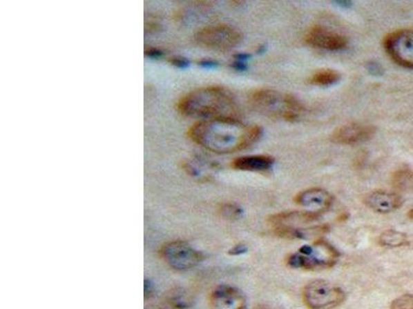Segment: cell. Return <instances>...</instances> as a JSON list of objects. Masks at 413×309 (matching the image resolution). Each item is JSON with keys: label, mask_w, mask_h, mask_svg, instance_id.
I'll return each mask as SVG.
<instances>
[{"label": "cell", "mask_w": 413, "mask_h": 309, "mask_svg": "<svg viewBox=\"0 0 413 309\" xmlns=\"http://www.w3.org/2000/svg\"><path fill=\"white\" fill-rule=\"evenodd\" d=\"M408 216H410V218L412 219V220H413V208L412 210H410V214H408Z\"/></svg>", "instance_id": "cell-31"}, {"label": "cell", "mask_w": 413, "mask_h": 309, "mask_svg": "<svg viewBox=\"0 0 413 309\" xmlns=\"http://www.w3.org/2000/svg\"><path fill=\"white\" fill-rule=\"evenodd\" d=\"M337 3H339L340 6H350V3H352V2L349 1H337Z\"/></svg>", "instance_id": "cell-30"}, {"label": "cell", "mask_w": 413, "mask_h": 309, "mask_svg": "<svg viewBox=\"0 0 413 309\" xmlns=\"http://www.w3.org/2000/svg\"><path fill=\"white\" fill-rule=\"evenodd\" d=\"M340 252L335 246L323 239H317L312 244H305L295 254L289 255L287 265L291 268L317 270L335 266Z\"/></svg>", "instance_id": "cell-3"}, {"label": "cell", "mask_w": 413, "mask_h": 309, "mask_svg": "<svg viewBox=\"0 0 413 309\" xmlns=\"http://www.w3.org/2000/svg\"><path fill=\"white\" fill-rule=\"evenodd\" d=\"M306 43L311 47L327 51H340L347 46L348 41L344 35L336 31L329 30L323 26H314L305 35Z\"/></svg>", "instance_id": "cell-9"}, {"label": "cell", "mask_w": 413, "mask_h": 309, "mask_svg": "<svg viewBox=\"0 0 413 309\" xmlns=\"http://www.w3.org/2000/svg\"><path fill=\"white\" fill-rule=\"evenodd\" d=\"M211 309H246L245 296L237 288L220 285L211 292L209 297Z\"/></svg>", "instance_id": "cell-10"}, {"label": "cell", "mask_w": 413, "mask_h": 309, "mask_svg": "<svg viewBox=\"0 0 413 309\" xmlns=\"http://www.w3.org/2000/svg\"><path fill=\"white\" fill-rule=\"evenodd\" d=\"M153 288H152V285L150 283H148L147 281H145V298H148V296H149V297H151L152 295H153V293H152V292H153Z\"/></svg>", "instance_id": "cell-28"}, {"label": "cell", "mask_w": 413, "mask_h": 309, "mask_svg": "<svg viewBox=\"0 0 413 309\" xmlns=\"http://www.w3.org/2000/svg\"><path fill=\"white\" fill-rule=\"evenodd\" d=\"M170 62L171 64L176 66L177 68H181V70L189 68V64H191L189 60L184 57H174L170 60Z\"/></svg>", "instance_id": "cell-22"}, {"label": "cell", "mask_w": 413, "mask_h": 309, "mask_svg": "<svg viewBox=\"0 0 413 309\" xmlns=\"http://www.w3.org/2000/svg\"><path fill=\"white\" fill-rule=\"evenodd\" d=\"M374 133L375 128L370 125L350 123L336 129L331 139L334 143L340 145H356L372 139Z\"/></svg>", "instance_id": "cell-11"}, {"label": "cell", "mask_w": 413, "mask_h": 309, "mask_svg": "<svg viewBox=\"0 0 413 309\" xmlns=\"http://www.w3.org/2000/svg\"><path fill=\"white\" fill-rule=\"evenodd\" d=\"M249 58L250 55H248V54H237V55L235 56V60L241 62H246Z\"/></svg>", "instance_id": "cell-29"}, {"label": "cell", "mask_w": 413, "mask_h": 309, "mask_svg": "<svg viewBox=\"0 0 413 309\" xmlns=\"http://www.w3.org/2000/svg\"><path fill=\"white\" fill-rule=\"evenodd\" d=\"M231 68H235L236 70H239V72H243V70H247V64H246V62L237 61V60H235V61L231 64Z\"/></svg>", "instance_id": "cell-27"}, {"label": "cell", "mask_w": 413, "mask_h": 309, "mask_svg": "<svg viewBox=\"0 0 413 309\" xmlns=\"http://www.w3.org/2000/svg\"><path fill=\"white\" fill-rule=\"evenodd\" d=\"M317 212L302 210V212H285L269 217L268 224L273 231L280 229H297L310 223L315 222L320 217Z\"/></svg>", "instance_id": "cell-12"}, {"label": "cell", "mask_w": 413, "mask_h": 309, "mask_svg": "<svg viewBox=\"0 0 413 309\" xmlns=\"http://www.w3.org/2000/svg\"><path fill=\"white\" fill-rule=\"evenodd\" d=\"M166 302L171 308L175 309H186L193 306V299L191 294L183 289L172 290L166 297Z\"/></svg>", "instance_id": "cell-17"}, {"label": "cell", "mask_w": 413, "mask_h": 309, "mask_svg": "<svg viewBox=\"0 0 413 309\" xmlns=\"http://www.w3.org/2000/svg\"><path fill=\"white\" fill-rule=\"evenodd\" d=\"M199 66L203 68H206V70H211V68H216L219 64L215 60L204 59L199 62Z\"/></svg>", "instance_id": "cell-24"}, {"label": "cell", "mask_w": 413, "mask_h": 309, "mask_svg": "<svg viewBox=\"0 0 413 309\" xmlns=\"http://www.w3.org/2000/svg\"><path fill=\"white\" fill-rule=\"evenodd\" d=\"M340 79L339 72H335L333 70H321L319 72H315L312 77H310L309 81L313 85L327 86L334 85Z\"/></svg>", "instance_id": "cell-19"}, {"label": "cell", "mask_w": 413, "mask_h": 309, "mask_svg": "<svg viewBox=\"0 0 413 309\" xmlns=\"http://www.w3.org/2000/svg\"><path fill=\"white\" fill-rule=\"evenodd\" d=\"M391 309H413V295L406 294L394 300L391 304Z\"/></svg>", "instance_id": "cell-21"}, {"label": "cell", "mask_w": 413, "mask_h": 309, "mask_svg": "<svg viewBox=\"0 0 413 309\" xmlns=\"http://www.w3.org/2000/svg\"><path fill=\"white\" fill-rule=\"evenodd\" d=\"M145 53L147 57L152 58V59H157L162 56V52L160 50L154 49V48H150Z\"/></svg>", "instance_id": "cell-25"}, {"label": "cell", "mask_w": 413, "mask_h": 309, "mask_svg": "<svg viewBox=\"0 0 413 309\" xmlns=\"http://www.w3.org/2000/svg\"><path fill=\"white\" fill-rule=\"evenodd\" d=\"M302 298L309 309H334L345 301L346 294L329 281L315 279L304 287Z\"/></svg>", "instance_id": "cell-5"}, {"label": "cell", "mask_w": 413, "mask_h": 309, "mask_svg": "<svg viewBox=\"0 0 413 309\" xmlns=\"http://www.w3.org/2000/svg\"><path fill=\"white\" fill-rule=\"evenodd\" d=\"M392 183L396 189L401 191H412L413 171L410 168L398 169L392 177Z\"/></svg>", "instance_id": "cell-18"}, {"label": "cell", "mask_w": 413, "mask_h": 309, "mask_svg": "<svg viewBox=\"0 0 413 309\" xmlns=\"http://www.w3.org/2000/svg\"><path fill=\"white\" fill-rule=\"evenodd\" d=\"M200 45L218 51H229L242 41V34L229 25H215L202 29L195 35Z\"/></svg>", "instance_id": "cell-7"}, {"label": "cell", "mask_w": 413, "mask_h": 309, "mask_svg": "<svg viewBox=\"0 0 413 309\" xmlns=\"http://www.w3.org/2000/svg\"><path fill=\"white\" fill-rule=\"evenodd\" d=\"M189 135L198 145L219 154L247 149L258 141L262 128L244 124L239 119L201 120L189 128Z\"/></svg>", "instance_id": "cell-1"}, {"label": "cell", "mask_w": 413, "mask_h": 309, "mask_svg": "<svg viewBox=\"0 0 413 309\" xmlns=\"http://www.w3.org/2000/svg\"><path fill=\"white\" fill-rule=\"evenodd\" d=\"M367 208L379 214H390L401 208L403 199L398 194L376 191L369 194L364 200Z\"/></svg>", "instance_id": "cell-14"}, {"label": "cell", "mask_w": 413, "mask_h": 309, "mask_svg": "<svg viewBox=\"0 0 413 309\" xmlns=\"http://www.w3.org/2000/svg\"><path fill=\"white\" fill-rule=\"evenodd\" d=\"M274 164V159L267 154H254V156L239 157L231 163V166L237 170L265 171L268 170Z\"/></svg>", "instance_id": "cell-15"}, {"label": "cell", "mask_w": 413, "mask_h": 309, "mask_svg": "<svg viewBox=\"0 0 413 309\" xmlns=\"http://www.w3.org/2000/svg\"><path fill=\"white\" fill-rule=\"evenodd\" d=\"M248 248L243 243L237 244L235 248H231L229 250V255H233V256H239V255L245 254L247 252Z\"/></svg>", "instance_id": "cell-23"}, {"label": "cell", "mask_w": 413, "mask_h": 309, "mask_svg": "<svg viewBox=\"0 0 413 309\" xmlns=\"http://www.w3.org/2000/svg\"><path fill=\"white\" fill-rule=\"evenodd\" d=\"M160 254L171 268L178 271L191 270L204 260L203 252L182 240L164 244Z\"/></svg>", "instance_id": "cell-6"}, {"label": "cell", "mask_w": 413, "mask_h": 309, "mask_svg": "<svg viewBox=\"0 0 413 309\" xmlns=\"http://www.w3.org/2000/svg\"><path fill=\"white\" fill-rule=\"evenodd\" d=\"M251 102L262 114L287 121L297 120L303 110L293 95L279 93L274 90H256L251 94Z\"/></svg>", "instance_id": "cell-4"}, {"label": "cell", "mask_w": 413, "mask_h": 309, "mask_svg": "<svg viewBox=\"0 0 413 309\" xmlns=\"http://www.w3.org/2000/svg\"><path fill=\"white\" fill-rule=\"evenodd\" d=\"M218 212L223 218L233 220V219H238L241 216L242 208L238 206L237 204L225 203L221 204Z\"/></svg>", "instance_id": "cell-20"}, {"label": "cell", "mask_w": 413, "mask_h": 309, "mask_svg": "<svg viewBox=\"0 0 413 309\" xmlns=\"http://www.w3.org/2000/svg\"><path fill=\"white\" fill-rule=\"evenodd\" d=\"M181 114L202 120L239 119L240 110L231 92L221 87L195 90L178 102Z\"/></svg>", "instance_id": "cell-2"}, {"label": "cell", "mask_w": 413, "mask_h": 309, "mask_svg": "<svg viewBox=\"0 0 413 309\" xmlns=\"http://www.w3.org/2000/svg\"><path fill=\"white\" fill-rule=\"evenodd\" d=\"M387 55L398 66L413 68V30L402 29L390 33L383 39Z\"/></svg>", "instance_id": "cell-8"}, {"label": "cell", "mask_w": 413, "mask_h": 309, "mask_svg": "<svg viewBox=\"0 0 413 309\" xmlns=\"http://www.w3.org/2000/svg\"><path fill=\"white\" fill-rule=\"evenodd\" d=\"M368 70L369 72H370L371 74H374V76L383 74V72H381L383 70H381V66H379L378 64L375 63V62H371V63L369 64Z\"/></svg>", "instance_id": "cell-26"}, {"label": "cell", "mask_w": 413, "mask_h": 309, "mask_svg": "<svg viewBox=\"0 0 413 309\" xmlns=\"http://www.w3.org/2000/svg\"><path fill=\"white\" fill-rule=\"evenodd\" d=\"M378 243L385 248H400L408 244V237L403 232L387 230L379 235Z\"/></svg>", "instance_id": "cell-16"}, {"label": "cell", "mask_w": 413, "mask_h": 309, "mask_svg": "<svg viewBox=\"0 0 413 309\" xmlns=\"http://www.w3.org/2000/svg\"><path fill=\"white\" fill-rule=\"evenodd\" d=\"M295 201L300 206L307 208L308 212L321 215L331 208L333 204V197L325 190L312 188V189L305 190V191L298 194L296 196Z\"/></svg>", "instance_id": "cell-13"}]
</instances>
